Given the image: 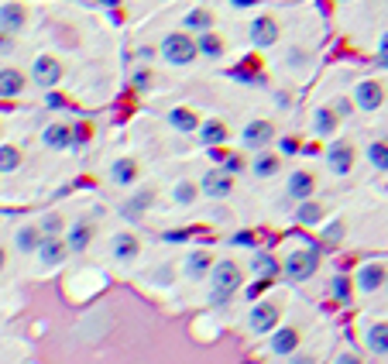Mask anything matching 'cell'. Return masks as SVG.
I'll return each mask as SVG.
<instances>
[{"mask_svg":"<svg viewBox=\"0 0 388 364\" xmlns=\"http://www.w3.org/2000/svg\"><path fill=\"white\" fill-rule=\"evenodd\" d=\"M330 107H333V110H337V117H340V121H343V117H350V114H354V110H357V107H354V100H350V97H337V100H333V104H330Z\"/></svg>","mask_w":388,"mask_h":364,"instance_id":"38","label":"cell"},{"mask_svg":"<svg viewBox=\"0 0 388 364\" xmlns=\"http://www.w3.org/2000/svg\"><path fill=\"white\" fill-rule=\"evenodd\" d=\"M213 265H217V254H213V251H189L182 271H186V278H193V282H206V275L213 271Z\"/></svg>","mask_w":388,"mask_h":364,"instance_id":"15","label":"cell"},{"mask_svg":"<svg viewBox=\"0 0 388 364\" xmlns=\"http://www.w3.org/2000/svg\"><path fill=\"white\" fill-rule=\"evenodd\" d=\"M38 227H42L45 237H52V234H62V230H66V220H62V213H45V217L38 220Z\"/></svg>","mask_w":388,"mask_h":364,"instance_id":"36","label":"cell"},{"mask_svg":"<svg viewBox=\"0 0 388 364\" xmlns=\"http://www.w3.org/2000/svg\"><path fill=\"white\" fill-rule=\"evenodd\" d=\"M196 52H199L203 59H220V56H223V38L213 35V28H210V32H199V35H196Z\"/></svg>","mask_w":388,"mask_h":364,"instance_id":"27","label":"cell"},{"mask_svg":"<svg viewBox=\"0 0 388 364\" xmlns=\"http://www.w3.org/2000/svg\"><path fill=\"white\" fill-rule=\"evenodd\" d=\"M0 28L11 32V35H21L28 28V8L18 4V0H8V4H0Z\"/></svg>","mask_w":388,"mask_h":364,"instance_id":"16","label":"cell"},{"mask_svg":"<svg viewBox=\"0 0 388 364\" xmlns=\"http://www.w3.org/2000/svg\"><path fill=\"white\" fill-rule=\"evenodd\" d=\"M251 241H254L251 234H237V237H234V244H251Z\"/></svg>","mask_w":388,"mask_h":364,"instance_id":"46","label":"cell"},{"mask_svg":"<svg viewBox=\"0 0 388 364\" xmlns=\"http://www.w3.org/2000/svg\"><path fill=\"white\" fill-rule=\"evenodd\" d=\"M199 193H203L206 199H227V196L234 193V175H230L227 169H210V172H203V179H199Z\"/></svg>","mask_w":388,"mask_h":364,"instance_id":"7","label":"cell"},{"mask_svg":"<svg viewBox=\"0 0 388 364\" xmlns=\"http://www.w3.org/2000/svg\"><path fill=\"white\" fill-rule=\"evenodd\" d=\"M110 254H114V261H134L141 254V241L131 230H121L110 237Z\"/></svg>","mask_w":388,"mask_h":364,"instance_id":"19","label":"cell"},{"mask_svg":"<svg viewBox=\"0 0 388 364\" xmlns=\"http://www.w3.org/2000/svg\"><path fill=\"white\" fill-rule=\"evenodd\" d=\"M25 162L21 148L18 145H0V175H8V172H18Z\"/></svg>","mask_w":388,"mask_h":364,"instance_id":"31","label":"cell"},{"mask_svg":"<svg viewBox=\"0 0 388 364\" xmlns=\"http://www.w3.org/2000/svg\"><path fill=\"white\" fill-rule=\"evenodd\" d=\"M4 268H8V247L0 244V275H4Z\"/></svg>","mask_w":388,"mask_h":364,"instance_id":"45","label":"cell"},{"mask_svg":"<svg viewBox=\"0 0 388 364\" xmlns=\"http://www.w3.org/2000/svg\"><path fill=\"white\" fill-rule=\"evenodd\" d=\"M134 83H138V86H148V83H151V73H138Z\"/></svg>","mask_w":388,"mask_h":364,"instance_id":"44","label":"cell"},{"mask_svg":"<svg viewBox=\"0 0 388 364\" xmlns=\"http://www.w3.org/2000/svg\"><path fill=\"white\" fill-rule=\"evenodd\" d=\"M241 141H244V148H251V151L268 148V145L275 141V124H271V121H265V117L247 121V124H244V131H241Z\"/></svg>","mask_w":388,"mask_h":364,"instance_id":"10","label":"cell"},{"mask_svg":"<svg viewBox=\"0 0 388 364\" xmlns=\"http://www.w3.org/2000/svg\"><path fill=\"white\" fill-rule=\"evenodd\" d=\"M158 56H162V62H169V66H193L196 62V38L193 35H186V32H169L162 42H158Z\"/></svg>","mask_w":388,"mask_h":364,"instance_id":"2","label":"cell"},{"mask_svg":"<svg viewBox=\"0 0 388 364\" xmlns=\"http://www.w3.org/2000/svg\"><path fill=\"white\" fill-rule=\"evenodd\" d=\"M354 158H357V151H354L350 141H337V145L326 148V169H330L333 175H350Z\"/></svg>","mask_w":388,"mask_h":364,"instance_id":"12","label":"cell"},{"mask_svg":"<svg viewBox=\"0 0 388 364\" xmlns=\"http://www.w3.org/2000/svg\"><path fill=\"white\" fill-rule=\"evenodd\" d=\"M299 343H302L299 326H282V323H278V326L271 330V337H268V350H271L275 357H295Z\"/></svg>","mask_w":388,"mask_h":364,"instance_id":"8","label":"cell"},{"mask_svg":"<svg viewBox=\"0 0 388 364\" xmlns=\"http://www.w3.org/2000/svg\"><path fill=\"white\" fill-rule=\"evenodd\" d=\"M220 169H227L230 175H237V172H244V158L241 155H223L220 158Z\"/></svg>","mask_w":388,"mask_h":364,"instance_id":"39","label":"cell"},{"mask_svg":"<svg viewBox=\"0 0 388 364\" xmlns=\"http://www.w3.org/2000/svg\"><path fill=\"white\" fill-rule=\"evenodd\" d=\"M343 234H347V230H343V220H333V223H326V230H323L326 241H343Z\"/></svg>","mask_w":388,"mask_h":364,"instance_id":"41","label":"cell"},{"mask_svg":"<svg viewBox=\"0 0 388 364\" xmlns=\"http://www.w3.org/2000/svg\"><path fill=\"white\" fill-rule=\"evenodd\" d=\"M378 59L381 62H388V32L381 35V42H378Z\"/></svg>","mask_w":388,"mask_h":364,"instance_id":"43","label":"cell"},{"mask_svg":"<svg viewBox=\"0 0 388 364\" xmlns=\"http://www.w3.org/2000/svg\"><path fill=\"white\" fill-rule=\"evenodd\" d=\"M385 282H388V268H385L381 261H367V265H361V268H357V275H354V285H357L364 295L378 292Z\"/></svg>","mask_w":388,"mask_h":364,"instance_id":"13","label":"cell"},{"mask_svg":"<svg viewBox=\"0 0 388 364\" xmlns=\"http://www.w3.org/2000/svg\"><path fill=\"white\" fill-rule=\"evenodd\" d=\"M25 86H28V76H25L21 69H14V66L0 69V97H4V100L21 97V93H25Z\"/></svg>","mask_w":388,"mask_h":364,"instance_id":"24","label":"cell"},{"mask_svg":"<svg viewBox=\"0 0 388 364\" xmlns=\"http://www.w3.org/2000/svg\"><path fill=\"white\" fill-rule=\"evenodd\" d=\"M330 292H333V299H340V302H350V278L337 275V278H333V285H330Z\"/></svg>","mask_w":388,"mask_h":364,"instance_id":"37","label":"cell"},{"mask_svg":"<svg viewBox=\"0 0 388 364\" xmlns=\"http://www.w3.org/2000/svg\"><path fill=\"white\" fill-rule=\"evenodd\" d=\"M316 193V172H309V169H295V172H289V182H285V196L289 199H309Z\"/></svg>","mask_w":388,"mask_h":364,"instance_id":"14","label":"cell"},{"mask_svg":"<svg viewBox=\"0 0 388 364\" xmlns=\"http://www.w3.org/2000/svg\"><path fill=\"white\" fill-rule=\"evenodd\" d=\"M93 223L90 220H76V223H69L66 227V244H69V251L73 254H83L90 244H93Z\"/></svg>","mask_w":388,"mask_h":364,"instance_id":"18","label":"cell"},{"mask_svg":"<svg viewBox=\"0 0 388 364\" xmlns=\"http://www.w3.org/2000/svg\"><path fill=\"white\" fill-rule=\"evenodd\" d=\"M0 131H4V128H0Z\"/></svg>","mask_w":388,"mask_h":364,"instance_id":"49","label":"cell"},{"mask_svg":"<svg viewBox=\"0 0 388 364\" xmlns=\"http://www.w3.org/2000/svg\"><path fill=\"white\" fill-rule=\"evenodd\" d=\"M151 203H155V189H138V193L128 199L124 213H128V217H141L145 210H151Z\"/></svg>","mask_w":388,"mask_h":364,"instance_id":"32","label":"cell"},{"mask_svg":"<svg viewBox=\"0 0 388 364\" xmlns=\"http://www.w3.org/2000/svg\"><path fill=\"white\" fill-rule=\"evenodd\" d=\"M172 199H175V206H193V203L199 199V182L179 179V182L172 186Z\"/></svg>","mask_w":388,"mask_h":364,"instance_id":"29","label":"cell"},{"mask_svg":"<svg viewBox=\"0 0 388 364\" xmlns=\"http://www.w3.org/2000/svg\"><path fill=\"white\" fill-rule=\"evenodd\" d=\"M241 285H244V268L234 258H217L213 271L206 275V299L213 306H223L241 292Z\"/></svg>","mask_w":388,"mask_h":364,"instance_id":"1","label":"cell"},{"mask_svg":"<svg viewBox=\"0 0 388 364\" xmlns=\"http://www.w3.org/2000/svg\"><path fill=\"white\" fill-rule=\"evenodd\" d=\"M340 4H350V0H340Z\"/></svg>","mask_w":388,"mask_h":364,"instance_id":"48","label":"cell"},{"mask_svg":"<svg viewBox=\"0 0 388 364\" xmlns=\"http://www.w3.org/2000/svg\"><path fill=\"white\" fill-rule=\"evenodd\" d=\"M295 220H299L302 227H319V220H323V206H319L313 196H309V199H299Z\"/></svg>","mask_w":388,"mask_h":364,"instance_id":"30","label":"cell"},{"mask_svg":"<svg viewBox=\"0 0 388 364\" xmlns=\"http://www.w3.org/2000/svg\"><path fill=\"white\" fill-rule=\"evenodd\" d=\"M367 162L378 172H388V141H371L367 145Z\"/></svg>","mask_w":388,"mask_h":364,"instance_id":"34","label":"cell"},{"mask_svg":"<svg viewBox=\"0 0 388 364\" xmlns=\"http://www.w3.org/2000/svg\"><path fill=\"white\" fill-rule=\"evenodd\" d=\"M186 28L196 32V35H199V32H210V28H213V14H210L206 8H193V11L186 14Z\"/></svg>","mask_w":388,"mask_h":364,"instance_id":"33","label":"cell"},{"mask_svg":"<svg viewBox=\"0 0 388 364\" xmlns=\"http://www.w3.org/2000/svg\"><path fill=\"white\" fill-rule=\"evenodd\" d=\"M18 49V38L11 35V32H4V28H0V56H11Z\"/></svg>","mask_w":388,"mask_h":364,"instance_id":"40","label":"cell"},{"mask_svg":"<svg viewBox=\"0 0 388 364\" xmlns=\"http://www.w3.org/2000/svg\"><path fill=\"white\" fill-rule=\"evenodd\" d=\"M230 4H237V8H247V4H251V0H230Z\"/></svg>","mask_w":388,"mask_h":364,"instance_id":"47","label":"cell"},{"mask_svg":"<svg viewBox=\"0 0 388 364\" xmlns=\"http://www.w3.org/2000/svg\"><path fill=\"white\" fill-rule=\"evenodd\" d=\"M278 155H271L268 148H258V155H254V165H251V172L258 175V179H271L275 172H278Z\"/></svg>","mask_w":388,"mask_h":364,"instance_id":"28","label":"cell"},{"mask_svg":"<svg viewBox=\"0 0 388 364\" xmlns=\"http://www.w3.org/2000/svg\"><path fill=\"white\" fill-rule=\"evenodd\" d=\"M42 145H45V148H52V151H62V148H69V145H73V128H69L66 121H56V124H49V128L42 131Z\"/></svg>","mask_w":388,"mask_h":364,"instance_id":"22","label":"cell"},{"mask_svg":"<svg viewBox=\"0 0 388 364\" xmlns=\"http://www.w3.org/2000/svg\"><path fill=\"white\" fill-rule=\"evenodd\" d=\"M350 100H354V107H357V110H364V114L381 110V104H385V86H381L378 80H361V83L354 86Z\"/></svg>","mask_w":388,"mask_h":364,"instance_id":"6","label":"cell"},{"mask_svg":"<svg viewBox=\"0 0 388 364\" xmlns=\"http://www.w3.org/2000/svg\"><path fill=\"white\" fill-rule=\"evenodd\" d=\"M42 227L38 223H21L18 230H14V247L21 251V254H35L38 251V244H42Z\"/></svg>","mask_w":388,"mask_h":364,"instance_id":"26","label":"cell"},{"mask_svg":"<svg viewBox=\"0 0 388 364\" xmlns=\"http://www.w3.org/2000/svg\"><path fill=\"white\" fill-rule=\"evenodd\" d=\"M35 254H38L42 268H59V265H66V258H69L73 251H69V244H66L62 234H52V237H42V244H38Z\"/></svg>","mask_w":388,"mask_h":364,"instance_id":"9","label":"cell"},{"mask_svg":"<svg viewBox=\"0 0 388 364\" xmlns=\"http://www.w3.org/2000/svg\"><path fill=\"white\" fill-rule=\"evenodd\" d=\"M196 134H199V145H203V148H220V145H227V138H230V131H227V124H223L220 117L199 121Z\"/></svg>","mask_w":388,"mask_h":364,"instance_id":"17","label":"cell"},{"mask_svg":"<svg viewBox=\"0 0 388 364\" xmlns=\"http://www.w3.org/2000/svg\"><path fill=\"white\" fill-rule=\"evenodd\" d=\"M337 128H340V117H337L333 107H316L313 110V134L316 138H333Z\"/></svg>","mask_w":388,"mask_h":364,"instance_id":"25","label":"cell"},{"mask_svg":"<svg viewBox=\"0 0 388 364\" xmlns=\"http://www.w3.org/2000/svg\"><path fill=\"white\" fill-rule=\"evenodd\" d=\"M62 76H66V66H62L56 56H38V59L32 62V83H35L38 90H56V86L62 83Z\"/></svg>","mask_w":388,"mask_h":364,"instance_id":"5","label":"cell"},{"mask_svg":"<svg viewBox=\"0 0 388 364\" xmlns=\"http://www.w3.org/2000/svg\"><path fill=\"white\" fill-rule=\"evenodd\" d=\"M165 121H169V128H172V131H179V134H196V128H199V121H203V117H199L193 107H172Z\"/></svg>","mask_w":388,"mask_h":364,"instance_id":"21","label":"cell"},{"mask_svg":"<svg viewBox=\"0 0 388 364\" xmlns=\"http://www.w3.org/2000/svg\"><path fill=\"white\" fill-rule=\"evenodd\" d=\"M278 323H282V309H278V302H271V299L254 302L251 313H247V330H251L254 337H268Z\"/></svg>","mask_w":388,"mask_h":364,"instance_id":"3","label":"cell"},{"mask_svg":"<svg viewBox=\"0 0 388 364\" xmlns=\"http://www.w3.org/2000/svg\"><path fill=\"white\" fill-rule=\"evenodd\" d=\"M299 148H302L299 138H282L278 141V155H299Z\"/></svg>","mask_w":388,"mask_h":364,"instance_id":"42","label":"cell"},{"mask_svg":"<svg viewBox=\"0 0 388 364\" xmlns=\"http://www.w3.org/2000/svg\"><path fill=\"white\" fill-rule=\"evenodd\" d=\"M278 38H282V28H278V21L271 14H258L251 21V42H254V49H271V45H278Z\"/></svg>","mask_w":388,"mask_h":364,"instance_id":"11","label":"cell"},{"mask_svg":"<svg viewBox=\"0 0 388 364\" xmlns=\"http://www.w3.org/2000/svg\"><path fill=\"white\" fill-rule=\"evenodd\" d=\"M251 268H254L258 278H271V275L278 271V261L268 258V254H254V258H251Z\"/></svg>","mask_w":388,"mask_h":364,"instance_id":"35","label":"cell"},{"mask_svg":"<svg viewBox=\"0 0 388 364\" xmlns=\"http://www.w3.org/2000/svg\"><path fill=\"white\" fill-rule=\"evenodd\" d=\"M316 268H319V254H316V251H306V247L289 251L285 261H282V271H285V278H292V282H306V278H313Z\"/></svg>","mask_w":388,"mask_h":364,"instance_id":"4","label":"cell"},{"mask_svg":"<svg viewBox=\"0 0 388 364\" xmlns=\"http://www.w3.org/2000/svg\"><path fill=\"white\" fill-rule=\"evenodd\" d=\"M364 347L374 357H388V323H367L364 326Z\"/></svg>","mask_w":388,"mask_h":364,"instance_id":"20","label":"cell"},{"mask_svg":"<svg viewBox=\"0 0 388 364\" xmlns=\"http://www.w3.org/2000/svg\"><path fill=\"white\" fill-rule=\"evenodd\" d=\"M138 162L134 158H114L110 162V182L114 186H121V189H128V186H134L138 182Z\"/></svg>","mask_w":388,"mask_h":364,"instance_id":"23","label":"cell"}]
</instances>
